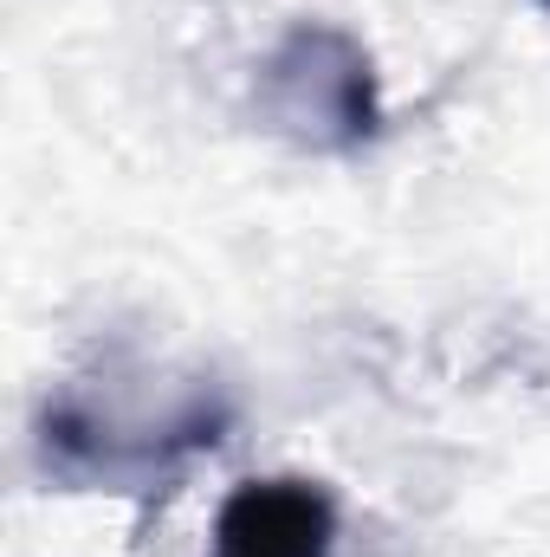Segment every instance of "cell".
<instances>
[{"mask_svg": "<svg viewBox=\"0 0 550 557\" xmlns=\"http://www.w3.org/2000/svg\"><path fill=\"white\" fill-rule=\"evenodd\" d=\"M545 7H550V0H545Z\"/></svg>", "mask_w": 550, "mask_h": 557, "instance_id": "cell-4", "label": "cell"}, {"mask_svg": "<svg viewBox=\"0 0 550 557\" xmlns=\"http://www.w3.org/2000/svg\"><path fill=\"white\" fill-rule=\"evenodd\" d=\"M221 421L227 416L214 403H188L155 428L149 421L117 428L111 416H98L85 403H52L39 416V460L65 486H137L149 473H162L168 460H182L195 447H214Z\"/></svg>", "mask_w": 550, "mask_h": 557, "instance_id": "cell-2", "label": "cell"}, {"mask_svg": "<svg viewBox=\"0 0 550 557\" xmlns=\"http://www.w3.org/2000/svg\"><path fill=\"white\" fill-rule=\"evenodd\" d=\"M337 499L317 480H247L214 512V557H330Z\"/></svg>", "mask_w": 550, "mask_h": 557, "instance_id": "cell-3", "label": "cell"}, {"mask_svg": "<svg viewBox=\"0 0 550 557\" xmlns=\"http://www.w3.org/2000/svg\"><path fill=\"white\" fill-rule=\"evenodd\" d=\"M266 131L311 156H350L383 131V72L343 26L298 20L260 65Z\"/></svg>", "mask_w": 550, "mask_h": 557, "instance_id": "cell-1", "label": "cell"}]
</instances>
